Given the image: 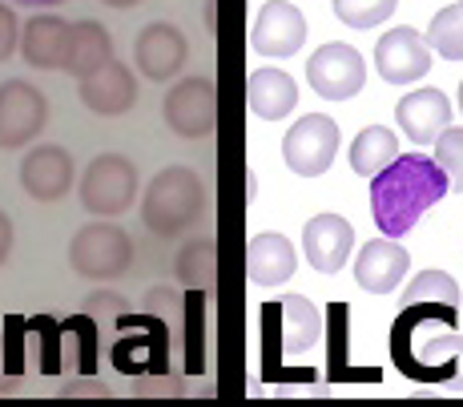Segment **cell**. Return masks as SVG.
Instances as JSON below:
<instances>
[{
	"label": "cell",
	"mask_w": 463,
	"mask_h": 407,
	"mask_svg": "<svg viewBox=\"0 0 463 407\" xmlns=\"http://www.w3.org/2000/svg\"><path fill=\"white\" fill-rule=\"evenodd\" d=\"M451 194L443 170L435 166V157L427 154H399L383 174L371 178V214L383 238H403L420 226V218L435 202H443Z\"/></svg>",
	"instance_id": "6da1fadb"
},
{
	"label": "cell",
	"mask_w": 463,
	"mask_h": 407,
	"mask_svg": "<svg viewBox=\"0 0 463 407\" xmlns=\"http://www.w3.org/2000/svg\"><path fill=\"white\" fill-rule=\"evenodd\" d=\"M202 210H206V185H202V174L190 166H165L141 190V222L157 238H174L190 230L202 218Z\"/></svg>",
	"instance_id": "7a4b0ae2"
},
{
	"label": "cell",
	"mask_w": 463,
	"mask_h": 407,
	"mask_svg": "<svg viewBox=\"0 0 463 407\" xmlns=\"http://www.w3.org/2000/svg\"><path fill=\"white\" fill-rule=\"evenodd\" d=\"M69 267L73 274H81L89 282H109V279H121L129 267H133V238L126 226L118 222H85L69 238Z\"/></svg>",
	"instance_id": "3957f363"
},
{
	"label": "cell",
	"mask_w": 463,
	"mask_h": 407,
	"mask_svg": "<svg viewBox=\"0 0 463 407\" xmlns=\"http://www.w3.org/2000/svg\"><path fill=\"white\" fill-rule=\"evenodd\" d=\"M137 166L126 154H101L85 166L81 182H77V198L93 218L113 222L137 202Z\"/></svg>",
	"instance_id": "277c9868"
},
{
	"label": "cell",
	"mask_w": 463,
	"mask_h": 407,
	"mask_svg": "<svg viewBox=\"0 0 463 407\" xmlns=\"http://www.w3.org/2000/svg\"><path fill=\"white\" fill-rule=\"evenodd\" d=\"M338 141H343V134H338L335 118H326V113H307V118H298L295 126L287 129V137H282V162H287V170L298 174V178H323L335 166Z\"/></svg>",
	"instance_id": "5b68a950"
},
{
	"label": "cell",
	"mask_w": 463,
	"mask_h": 407,
	"mask_svg": "<svg viewBox=\"0 0 463 407\" xmlns=\"http://www.w3.org/2000/svg\"><path fill=\"white\" fill-rule=\"evenodd\" d=\"M307 85L323 101H351L367 85V61L346 41H326L307 57Z\"/></svg>",
	"instance_id": "8992f818"
},
{
	"label": "cell",
	"mask_w": 463,
	"mask_h": 407,
	"mask_svg": "<svg viewBox=\"0 0 463 407\" xmlns=\"http://www.w3.org/2000/svg\"><path fill=\"white\" fill-rule=\"evenodd\" d=\"M162 118L185 141L210 137L218 129V90H213V77H182L177 85H169L162 101Z\"/></svg>",
	"instance_id": "52a82bcc"
},
{
	"label": "cell",
	"mask_w": 463,
	"mask_h": 407,
	"mask_svg": "<svg viewBox=\"0 0 463 407\" xmlns=\"http://www.w3.org/2000/svg\"><path fill=\"white\" fill-rule=\"evenodd\" d=\"M49 126V101L37 85L13 81L0 85V149H29Z\"/></svg>",
	"instance_id": "ba28073f"
},
{
	"label": "cell",
	"mask_w": 463,
	"mask_h": 407,
	"mask_svg": "<svg viewBox=\"0 0 463 407\" xmlns=\"http://www.w3.org/2000/svg\"><path fill=\"white\" fill-rule=\"evenodd\" d=\"M185 57H190V45H185L182 29L169 21H149L133 41V65L146 81H174L185 69Z\"/></svg>",
	"instance_id": "9c48e42d"
},
{
	"label": "cell",
	"mask_w": 463,
	"mask_h": 407,
	"mask_svg": "<svg viewBox=\"0 0 463 407\" xmlns=\"http://www.w3.org/2000/svg\"><path fill=\"white\" fill-rule=\"evenodd\" d=\"M375 69L387 85H415L427 77L431 69V49L427 37L411 24H399V29L383 33L375 45Z\"/></svg>",
	"instance_id": "30bf717a"
},
{
	"label": "cell",
	"mask_w": 463,
	"mask_h": 407,
	"mask_svg": "<svg viewBox=\"0 0 463 407\" xmlns=\"http://www.w3.org/2000/svg\"><path fill=\"white\" fill-rule=\"evenodd\" d=\"M307 45V16L290 0H266L250 24V49L262 57H295Z\"/></svg>",
	"instance_id": "8fae6325"
},
{
	"label": "cell",
	"mask_w": 463,
	"mask_h": 407,
	"mask_svg": "<svg viewBox=\"0 0 463 407\" xmlns=\"http://www.w3.org/2000/svg\"><path fill=\"white\" fill-rule=\"evenodd\" d=\"M262 327H274V343L282 355H302L323 335V315L307 295H282L279 303L266 307Z\"/></svg>",
	"instance_id": "7c38bea8"
},
{
	"label": "cell",
	"mask_w": 463,
	"mask_h": 407,
	"mask_svg": "<svg viewBox=\"0 0 463 407\" xmlns=\"http://www.w3.org/2000/svg\"><path fill=\"white\" fill-rule=\"evenodd\" d=\"M73 182H77V166L65 146H44L41 141L21 157V185L29 198L57 202L73 190Z\"/></svg>",
	"instance_id": "4fadbf2b"
},
{
	"label": "cell",
	"mask_w": 463,
	"mask_h": 407,
	"mask_svg": "<svg viewBox=\"0 0 463 407\" xmlns=\"http://www.w3.org/2000/svg\"><path fill=\"white\" fill-rule=\"evenodd\" d=\"M407 270H411V254H407V246H399L395 238L379 234V238H371V242H363L359 254H354V282H359V290H367V295H391V290L407 279Z\"/></svg>",
	"instance_id": "5bb4252c"
},
{
	"label": "cell",
	"mask_w": 463,
	"mask_h": 407,
	"mask_svg": "<svg viewBox=\"0 0 463 407\" xmlns=\"http://www.w3.org/2000/svg\"><path fill=\"white\" fill-rule=\"evenodd\" d=\"M354 251V226L343 214H315L302 226V254L318 274H338Z\"/></svg>",
	"instance_id": "9a60e30c"
},
{
	"label": "cell",
	"mask_w": 463,
	"mask_h": 407,
	"mask_svg": "<svg viewBox=\"0 0 463 407\" xmlns=\"http://www.w3.org/2000/svg\"><path fill=\"white\" fill-rule=\"evenodd\" d=\"M81 93V105L97 118H126V113L137 105V77H133L129 65L121 61H109L105 69H97L93 77H85L77 85Z\"/></svg>",
	"instance_id": "2e32d148"
},
{
	"label": "cell",
	"mask_w": 463,
	"mask_h": 407,
	"mask_svg": "<svg viewBox=\"0 0 463 407\" xmlns=\"http://www.w3.org/2000/svg\"><path fill=\"white\" fill-rule=\"evenodd\" d=\"M395 121L407 141L435 146L443 129H451V97L443 90H411L395 105Z\"/></svg>",
	"instance_id": "e0dca14e"
},
{
	"label": "cell",
	"mask_w": 463,
	"mask_h": 407,
	"mask_svg": "<svg viewBox=\"0 0 463 407\" xmlns=\"http://www.w3.org/2000/svg\"><path fill=\"white\" fill-rule=\"evenodd\" d=\"M69 29L73 24L65 16L37 13L21 24V57L41 73H57L69 61Z\"/></svg>",
	"instance_id": "ac0fdd59"
},
{
	"label": "cell",
	"mask_w": 463,
	"mask_h": 407,
	"mask_svg": "<svg viewBox=\"0 0 463 407\" xmlns=\"http://www.w3.org/2000/svg\"><path fill=\"white\" fill-rule=\"evenodd\" d=\"M295 267L298 254L290 246V238L279 234V230H262L246 246V274H250L254 287H282L287 279H295Z\"/></svg>",
	"instance_id": "d6986e66"
},
{
	"label": "cell",
	"mask_w": 463,
	"mask_h": 407,
	"mask_svg": "<svg viewBox=\"0 0 463 407\" xmlns=\"http://www.w3.org/2000/svg\"><path fill=\"white\" fill-rule=\"evenodd\" d=\"M246 105H250V113L262 121L290 118L298 105V81L287 69H254V73L246 77Z\"/></svg>",
	"instance_id": "ffe728a7"
},
{
	"label": "cell",
	"mask_w": 463,
	"mask_h": 407,
	"mask_svg": "<svg viewBox=\"0 0 463 407\" xmlns=\"http://www.w3.org/2000/svg\"><path fill=\"white\" fill-rule=\"evenodd\" d=\"M113 61V37L105 33V24L97 21H77L69 29V61H65V73H73L77 81L93 77L97 69H105Z\"/></svg>",
	"instance_id": "44dd1931"
},
{
	"label": "cell",
	"mask_w": 463,
	"mask_h": 407,
	"mask_svg": "<svg viewBox=\"0 0 463 407\" xmlns=\"http://www.w3.org/2000/svg\"><path fill=\"white\" fill-rule=\"evenodd\" d=\"M395 157H399V141H395V129L387 126H367L351 141V170L359 178H375Z\"/></svg>",
	"instance_id": "7402d4cb"
},
{
	"label": "cell",
	"mask_w": 463,
	"mask_h": 407,
	"mask_svg": "<svg viewBox=\"0 0 463 407\" xmlns=\"http://www.w3.org/2000/svg\"><path fill=\"white\" fill-rule=\"evenodd\" d=\"M174 274L182 287L190 290H202V287H213V274H218V251H213V234H202V238H190V242L177 251L174 259Z\"/></svg>",
	"instance_id": "603a6c76"
},
{
	"label": "cell",
	"mask_w": 463,
	"mask_h": 407,
	"mask_svg": "<svg viewBox=\"0 0 463 407\" xmlns=\"http://www.w3.org/2000/svg\"><path fill=\"white\" fill-rule=\"evenodd\" d=\"M403 307H451L456 311L459 307V282L451 279L448 270H439V267H427L420 270L411 282H407V290H403V298H399Z\"/></svg>",
	"instance_id": "cb8c5ba5"
},
{
	"label": "cell",
	"mask_w": 463,
	"mask_h": 407,
	"mask_svg": "<svg viewBox=\"0 0 463 407\" xmlns=\"http://www.w3.org/2000/svg\"><path fill=\"white\" fill-rule=\"evenodd\" d=\"M427 49L439 52L443 61H463V8L448 5L427 24Z\"/></svg>",
	"instance_id": "d4e9b609"
},
{
	"label": "cell",
	"mask_w": 463,
	"mask_h": 407,
	"mask_svg": "<svg viewBox=\"0 0 463 407\" xmlns=\"http://www.w3.org/2000/svg\"><path fill=\"white\" fill-rule=\"evenodd\" d=\"M395 8L399 0H335V16L346 29H379L395 16Z\"/></svg>",
	"instance_id": "484cf974"
},
{
	"label": "cell",
	"mask_w": 463,
	"mask_h": 407,
	"mask_svg": "<svg viewBox=\"0 0 463 407\" xmlns=\"http://www.w3.org/2000/svg\"><path fill=\"white\" fill-rule=\"evenodd\" d=\"M435 166L443 170V178L456 194H463V126L443 129L439 141H435Z\"/></svg>",
	"instance_id": "4316f807"
},
{
	"label": "cell",
	"mask_w": 463,
	"mask_h": 407,
	"mask_svg": "<svg viewBox=\"0 0 463 407\" xmlns=\"http://www.w3.org/2000/svg\"><path fill=\"white\" fill-rule=\"evenodd\" d=\"M16 49H21V16L8 0H0V61H8Z\"/></svg>",
	"instance_id": "83f0119b"
},
{
	"label": "cell",
	"mask_w": 463,
	"mask_h": 407,
	"mask_svg": "<svg viewBox=\"0 0 463 407\" xmlns=\"http://www.w3.org/2000/svg\"><path fill=\"white\" fill-rule=\"evenodd\" d=\"M13 242H16V234H13V218L0 210V267H5L8 259H13Z\"/></svg>",
	"instance_id": "f1b7e54d"
},
{
	"label": "cell",
	"mask_w": 463,
	"mask_h": 407,
	"mask_svg": "<svg viewBox=\"0 0 463 407\" xmlns=\"http://www.w3.org/2000/svg\"><path fill=\"white\" fill-rule=\"evenodd\" d=\"M65 395H109V387L97 383V379H73V383L61 387Z\"/></svg>",
	"instance_id": "f546056e"
},
{
	"label": "cell",
	"mask_w": 463,
	"mask_h": 407,
	"mask_svg": "<svg viewBox=\"0 0 463 407\" xmlns=\"http://www.w3.org/2000/svg\"><path fill=\"white\" fill-rule=\"evenodd\" d=\"M8 5H24V8H44V5H65V0H8Z\"/></svg>",
	"instance_id": "4dcf8cb0"
},
{
	"label": "cell",
	"mask_w": 463,
	"mask_h": 407,
	"mask_svg": "<svg viewBox=\"0 0 463 407\" xmlns=\"http://www.w3.org/2000/svg\"><path fill=\"white\" fill-rule=\"evenodd\" d=\"M101 5H109V8H133V5H141V0H101Z\"/></svg>",
	"instance_id": "1f68e13d"
},
{
	"label": "cell",
	"mask_w": 463,
	"mask_h": 407,
	"mask_svg": "<svg viewBox=\"0 0 463 407\" xmlns=\"http://www.w3.org/2000/svg\"><path fill=\"white\" fill-rule=\"evenodd\" d=\"M456 101H459V113H463V81H459V93H456Z\"/></svg>",
	"instance_id": "d6a6232c"
},
{
	"label": "cell",
	"mask_w": 463,
	"mask_h": 407,
	"mask_svg": "<svg viewBox=\"0 0 463 407\" xmlns=\"http://www.w3.org/2000/svg\"><path fill=\"white\" fill-rule=\"evenodd\" d=\"M459 8H463V0H459Z\"/></svg>",
	"instance_id": "836d02e7"
}]
</instances>
